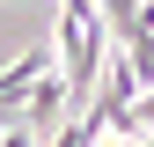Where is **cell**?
<instances>
[{
	"instance_id": "obj_1",
	"label": "cell",
	"mask_w": 154,
	"mask_h": 147,
	"mask_svg": "<svg viewBox=\"0 0 154 147\" xmlns=\"http://www.w3.org/2000/svg\"><path fill=\"white\" fill-rule=\"evenodd\" d=\"M44 74H51V52H44V44H29L22 59H15L8 74H0V133H8V118H15V110L29 103V88L44 81Z\"/></svg>"
},
{
	"instance_id": "obj_2",
	"label": "cell",
	"mask_w": 154,
	"mask_h": 147,
	"mask_svg": "<svg viewBox=\"0 0 154 147\" xmlns=\"http://www.w3.org/2000/svg\"><path fill=\"white\" fill-rule=\"evenodd\" d=\"M66 118H73V103H66V81H59V74H44V81L29 88V103H22V133H29V140H44V133H59Z\"/></svg>"
}]
</instances>
